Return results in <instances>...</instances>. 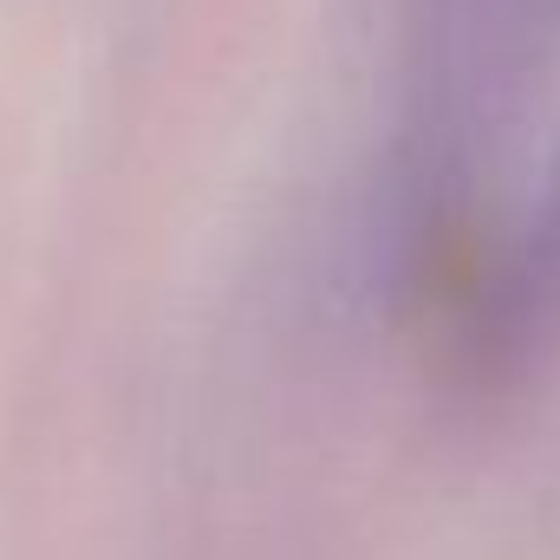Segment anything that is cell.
Returning a JSON list of instances; mask_svg holds the SVG:
<instances>
[{
  "instance_id": "6da1fadb",
  "label": "cell",
  "mask_w": 560,
  "mask_h": 560,
  "mask_svg": "<svg viewBox=\"0 0 560 560\" xmlns=\"http://www.w3.org/2000/svg\"><path fill=\"white\" fill-rule=\"evenodd\" d=\"M560 268V163H555V189H548V215L535 229V275Z\"/></svg>"
}]
</instances>
